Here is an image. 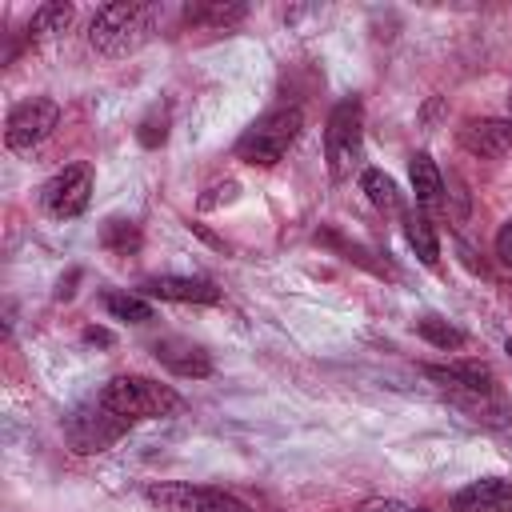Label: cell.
<instances>
[{"instance_id": "4316f807", "label": "cell", "mask_w": 512, "mask_h": 512, "mask_svg": "<svg viewBox=\"0 0 512 512\" xmlns=\"http://www.w3.org/2000/svg\"><path fill=\"white\" fill-rule=\"evenodd\" d=\"M504 352H508V356H512V336H508V344H504Z\"/></svg>"}, {"instance_id": "5b68a950", "label": "cell", "mask_w": 512, "mask_h": 512, "mask_svg": "<svg viewBox=\"0 0 512 512\" xmlns=\"http://www.w3.org/2000/svg\"><path fill=\"white\" fill-rule=\"evenodd\" d=\"M144 496L164 508V512H252L240 496L224 492V488H208V484H184V480H172V484H148Z\"/></svg>"}, {"instance_id": "7a4b0ae2", "label": "cell", "mask_w": 512, "mask_h": 512, "mask_svg": "<svg viewBox=\"0 0 512 512\" xmlns=\"http://www.w3.org/2000/svg\"><path fill=\"white\" fill-rule=\"evenodd\" d=\"M304 128V112L296 104H280L272 112H264L252 128H244V136L236 140V156L244 164H260V168H272L288 156V148L296 144Z\"/></svg>"}, {"instance_id": "6da1fadb", "label": "cell", "mask_w": 512, "mask_h": 512, "mask_svg": "<svg viewBox=\"0 0 512 512\" xmlns=\"http://www.w3.org/2000/svg\"><path fill=\"white\" fill-rule=\"evenodd\" d=\"M160 24V8L156 4H144V0H116V4H104L96 16H92V28H88V40L100 56H128L136 48H144L152 40Z\"/></svg>"}, {"instance_id": "44dd1931", "label": "cell", "mask_w": 512, "mask_h": 512, "mask_svg": "<svg viewBox=\"0 0 512 512\" xmlns=\"http://www.w3.org/2000/svg\"><path fill=\"white\" fill-rule=\"evenodd\" d=\"M416 332H420L428 344H436V348H460V344H464V332H460L456 324L440 320V316H424V320L416 324Z\"/></svg>"}, {"instance_id": "7c38bea8", "label": "cell", "mask_w": 512, "mask_h": 512, "mask_svg": "<svg viewBox=\"0 0 512 512\" xmlns=\"http://www.w3.org/2000/svg\"><path fill=\"white\" fill-rule=\"evenodd\" d=\"M460 144L472 156L496 160V156H504L512 148V120H468L460 128Z\"/></svg>"}, {"instance_id": "d6986e66", "label": "cell", "mask_w": 512, "mask_h": 512, "mask_svg": "<svg viewBox=\"0 0 512 512\" xmlns=\"http://www.w3.org/2000/svg\"><path fill=\"white\" fill-rule=\"evenodd\" d=\"M100 244L116 256H136L140 252V228L132 220H108L100 232Z\"/></svg>"}, {"instance_id": "603a6c76", "label": "cell", "mask_w": 512, "mask_h": 512, "mask_svg": "<svg viewBox=\"0 0 512 512\" xmlns=\"http://www.w3.org/2000/svg\"><path fill=\"white\" fill-rule=\"evenodd\" d=\"M352 512H428V508H416V504H404V500H388V496H376V500H364V504H356Z\"/></svg>"}, {"instance_id": "ffe728a7", "label": "cell", "mask_w": 512, "mask_h": 512, "mask_svg": "<svg viewBox=\"0 0 512 512\" xmlns=\"http://www.w3.org/2000/svg\"><path fill=\"white\" fill-rule=\"evenodd\" d=\"M104 308H108L116 320H128V324L152 320V304H148L144 296H132V292H104Z\"/></svg>"}, {"instance_id": "cb8c5ba5", "label": "cell", "mask_w": 512, "mask_h": 512, "mask_svg": "<svg viewBox=\"0 0 512 512\" xmlns=\"http://www.w3.org/2000/svg\"><path fill=\"white\" fill-rule=\"evenodd\" d=\"M496 256H500V264L504 268H512V220L500 228V236H496Z\"/></svg>"}, {"instance_id": "2e32d148", "label": "cell", "mask_w": 512, "mask_h": 512, "mask_svg": "<svg viewBox=\"0 0 512 512\" xmlns=\"http://www.w3.org/2000/svg\"><path fill=\"white\" fill-rule=\"evenodd\" d=\"M68 24H72V4L48 0V4H40V8L32 12V20H28V40H32V44H36V40H48V36L64 32Z\"/></svg>"}, {"instance_id": "5bb4252c", "label": "cell", "mask_w": 512, "mask_h": 512, "mask_svg": "<svg viewBox=\"0 0 512 512\" xmlns=\"http://www.w3.org/2000/svg\"><path fill=\"white\" fill-rule=\"evenodd\" d=\"M412 192H416L420 208H440L444 204V176H440V168L432 164L428 152L412 156Z\"/></svg>"}, {"instance_id": "ba28073f", "label": "cell", "mask_w": 512, "mask_h": 512, "mask_svg": "<svg viewBox=\"0 0 512 512\" xmlns=\"http://www.w3.org/2000/svg\"><path fill=\"white\" fill-rule=\"evenodd\" d=\"M424 376L452 400H468V396H496V376L488 364L480 360H452V364H424Z\"/></svg>"}, {"instance_id": "8fae6325", "label": "cell", "mask_w": 512, "mask_h": 512, "mask_svg": "<svg viewBox=\"0 0 512 512\" xmlns=\"http://www.w3.org/2000/svg\"><path fill=\"white\" fill-rule=\"evenodd\" d=\"M152 356H156L168 372H176V376H184V380H204V376L212 372V356H208L200 344L180 340V336L156 340V344H152Z\"/></svg>"}, {"instance_id": "9a60e30c", "label": "cell", "mask_w": 512, "mask_h": 512, "mask_svg": "<svg viewBox=\"0 0 512 512\" xmlns=\"http://www.w3.org/2000/svg\"><path fill=\"white\" fill-rule=\"evenodd\" d=\"M244 4H188L184 8V24L192 28H232L244 20Z\"/></svg>"}, {"instance_id": "ac0fdd59", "label": "cell", "mask_w": 512, "mask_h": 512, "mask_svg": "<svg viewBox=\"0 0 512 512\" xmlns=\"http://www.w3.org/2000/svg\"><path fill=\"white\" fill-rule=\"evenodd\" d=\"M404 236H408V244L416 248V256H420L428 268L440 260V240H436L432 220H428L424 212H404Z\"/></svg>"}, {"instance_id": "484cf974", "label": "cell", "mask_w": 512, "mask_h": 512, "mask_svg": "<svg viewBox=\"0 0 512 512\" xmlns=\"http://www.w3.org/2000/svg\"><path fill=\"white\" fill-rule=\"evenodd\" d=\"M84 340H88V344H112V332H104V328H84Z\"/></svg>"}, {"instance_id": "277c9868", "label": "cell", "mask_w": 512, "mask_h": 512, "mask_svg": "<svg viewBox=\"0 0 512 512\" xmlns=\"http://www.w3.org/2000/svg\"><path fill=\"white\" fill-rule=\"evenodd\" d=\"M324 152H328L332 180H348L360 168V160H364V108L356 96H344L332 108L328 132H324Z\"/></svg>"}, {"instance_id": "e0dca14e", "label": "cell", "mask_w": 512, "mask_h": 512, "mask_svg": "<svg viewBox=\"0 0 512 512\" xmlns=\"http://www.w3.org/2000/svg\"><path fill=\"white\" fill-rule=\"evenodd\" d=\"M360 188H364V196H368L376 208H384V212H404V196H400L396 180L384 176L380 168H364V172H360Z\"/></svg>"}, {"instance_id": "30bf717a", "label": "cell", "mask_w": 512, "mask_h": 512, "mask_svg": "<svg viewBox=\"0 0 512 512\" xmlns=\"http://www.w3.org/2000/svg\"><path fill=\"white\" fill-rule=\"evenodd\" d=\"M140 288L148 296L172 300V304H220L224 300V292L204 276H148Z\"/></svg>"}, {"instance_id": "3957f363", "label": "cell", "mask_w": 512, "mask_h": 512, "mask_svg": "<svg viewBox=\"0 0 512 512\" xmlns=\"http://www.w3.org/2000/svg\"><path fill=\"white\" fill-rule=\"evenodd\" d=\"M96 400L124 420H156V416L180 412V396L152 376H116L100 388Z\"/></svg>"}, {"instance_id": "9c48e42d", "label": "cell", "mask_w": 512, "mask_h": 512, "mask_svg": "<svg viewBox=\"0 0 512 512\" xmlns=\"http://www.w3.org/2000/svg\"><path fill=\"white\" fill-rule=\"evenodd\" d=\"M40 200H44V208H48L52 216H60V220L80 216V212L88 208V200H92V168H88V164H68V168H60V172L44 184Z\"/></svg>"}, {"instance_id": "8992f818", "label": "cell", "mask_w": 512, "mask_h": 512, "mask_svg": "<svg viewBox=\"0 0 512 512\" xmlns=\"http://www.w3.org/2000/svg\"><path fill=\"white\" fill-rule=\"evenodd\" d=\"M128 424H132V420L116 416L112 408H104V404L96 400V404H84V408H76L72 416H64V436H68V444H72L76 452L92 456V452L112 448V444L128 432Z\"/></svg>"}, {"instance_id": "d4e9b609", "label": "cell", "mask_w": 512, "mask_h": 512, "mask_svg": "<svg viewBox=\"0 0 512 512\" xmlns=\"http://www.w3.org/2000/svg\"><path fill=\"white\" fill-rule=\"evenodd\" d=\"M76 280H80V272H68V280H60V288H56V300H68V296L76 292V288H72Z\"/></svg>"}, {"instance_id": "7402d4cb", "label": "cell", "mask_w": 512, "mask_h": 512, "mask_svg": "<svg viewBox=\"0 0 512 512\" xmlns=\"http://www.w3.org/2000/svg\"><path fill=\"white\" fill-rule=\"evenodd\" d=\"M140 144L144 148H156V144H164V136H168V112H160V108H152V116H144V124H140Z\"/></svg>"}, {"instance_id": "4fadbf2b", "label": "cell", "mask_w": 512, "mask_h": 512, "mask_svg": "<svg viewBox=\"0 0 512 512\" xmlns=\"http://www.w3.org/2000/svg\"><path fill=\"white\" fill-rule=\"evenodd\" d=\"M452 512H512V484L508 480H476L452 496Z\"/></svg>"}, {"instance_id": "52a82bcc", "label": "cell", "mask_w": 512, "mask_h": 512, "mask_svg": "<svg viewBox=\"0 0 512 512\" xmlns=\"http://www.w3.org/2000/svg\"><path fill=\"white\" fill-rule=\"evenodd\" d=\"M56 120H60V104L48 100V96H32V100H24V104H16V108L8 112L4 144H8L12 152H32L36 144H44V140L52 136Z\"/></svg>"}]
</instances>
